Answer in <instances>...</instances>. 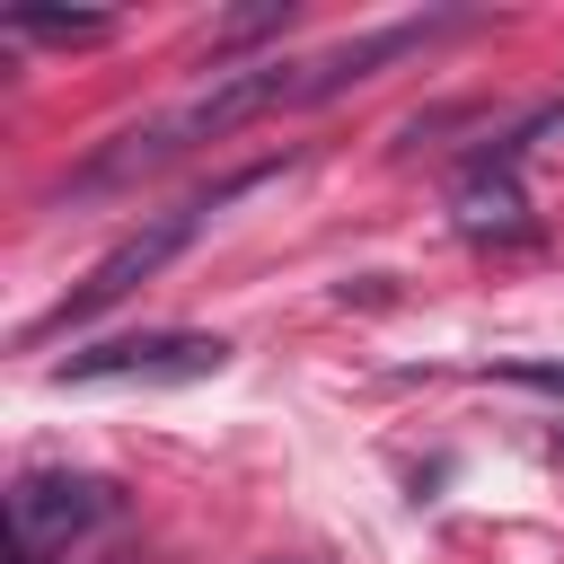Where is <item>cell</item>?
I'll return each mask as SVG.
<instances>
[{
  "label": "cell",
  "mask_w": 564,
  "mask_h": 564,
  "mask_svg": "<svg viewBox=\"0 0 564 564\" xmlns=\"http://www.w3.org/2000/svg\"><path fill=\"white\" fill-rule=\"evenodd\" d=\"M264 106H300V62H247V70H220L203 97H185L176 115H159V123H141V132H123L115 150H97L70 185L88 194V185H115V176H132V167H159V159H176V150H194V141H220V132H238L247 115H264Z\"/></svg>",
  "instance_id": "6da1fadb"
},
{
  "label": "cell",
  "mask_w": 564,
  "mask_h": 564,
  "mask_svg": "<svg viewBox=\"0 0 564 564\" xmlns=\"http://www.w3.org/2000/svg\"><path fill=\"white\" fill-rule=\"evenodd\" d=\"M264 176H273V167H247V176H220L212 194H194V203H176V212H150L141 229H123V238H115V247H106V256L88 264V282H79V291H62V300H53V308H44L35 326H26V344H53V335H70V326H88L97 308H115L123 291H141V282H150V273H159L167 256H185V247H194V229H203V220H212L220 203H238V194H247V185H264Z\"/></svg>",
  "instance_id": "7a4b0ae2"
},
{
  "label": "cell",
  "mask_w": 564,
  "mask_h": 564,
  "mask_svg": "<svg viewBox=\"0 0 564 564\" xmlns=\"http://www.w3.org/2000/svg\"><path fill=\"white\" fill-rule=\"evenodd\" d=\"M229 361L220 335H194V326H150V335H106V344H70L44 379L53 388H185V379H212Z\"/></svg>",
  "instance_id": "3957f363"
},
{
  "label": "cell",
  "mask_w": 564,
  "mask_h": 564,
  "mask_svg": "<svg viewBox=\"0 0 564 564\" xmlns=\"http://www.w3.org/2000/svg\"><path fill=\"white\" fill-rule=\"evenodd\" d=\"M115 511H123V494H115L106 476H79V467H26V476L9 485V520H18L26 564H44L53 546L88 538V529L115 520Z\"/></svg>",
  "instance_id": "277c9868"
},
{
  "label": "cell",
  "mask_w": 564,
  "mask_h": 564,
  "mask_svg": "<svg viewBox=\"0 0 564 564\" xmlns=\"http://www.w3.org/2000/svg\"><path fill=\"white\" fill-rule=\"evenodd\" d=\"M449 18H405V26H370V35H352V44H326L317 62H300V106H326V97H344L352 79H370L379 62H397V53H414V44H432Z\"/></svg>",
  "instance_id": "5b68a950"
},
{
  "label": "cell",
  "mask_w": 564,
  "mask_h": 564,
  "mask_svg": "<svg viewBox=\"0 0 564 564\" xmlns=\"http://www.w3.org/2000/svg\"><path fill=\"white\" fill-rule=\"evenodd\" d=\"M458 229H467V238H538L529 194H520V176H511L502 150H485V159L458 176Z\"/></svg>",
  "instance_id": "8992f818"
},
{
  "label": "cell",
  "mask_w": 564,
  "mask_h": 564,
  "mask_svg": "<svg viewBox=\"0 0 564 564\" xmlns=\"http://www.w3.org/2000/svg\"><path fill=\"white\" fill-rule=\"evenodd\" d=\"M0 26H9V35H44V44H106V35H115L106 9H26V0L0 9Z\"/></svg>",
  "instance_id": "52a82bcc"
},
{
  "label": "cell",
  "mask_w": 564,
  "mask_h": 564,
  "mask_svg": "<svg viewBox=\"0 0 564 564\" xmlns=\"http://www.w3.org/2000/svg\"><path fill=\"white\" fill-rule=\"evenodd\" d=\"M502 379H520V388H555V397H564V361H502Z\"/></svg>",
  "instance_id": "ba28073f"
}]
</instances>
